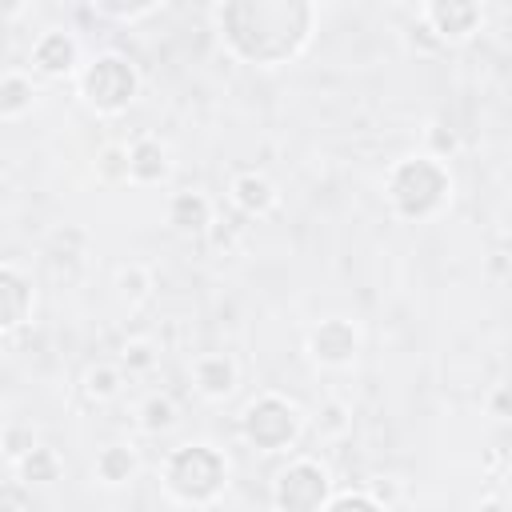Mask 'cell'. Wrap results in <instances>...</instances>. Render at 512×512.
Here are the masks:
<instances>
[{
	"label": "cell",
	"mask_w": 512,
	"mask_h": 512,
	"mask_svg": "<svg viewBox=\"0 0 512 512\" xmlns=\"http://www.w3.org/2000/svg\"><path fill=\"white\" fill-rule=\"evenodd\" d=\"M136 416H140V428L144 432H168L176 420H180V412H176V404H172V396H164V392H148L144 400H140V408H136Z\"/></svg>",
	"instance_id": "obj_19"
},
{
	"label": "cell",
	"mask_w": 512,
	"mask_h": 512,
	"mask_svg": "<svg viewBox=\"0 0 512 512\" xmlns=\"http://www.w3.org/2000/svg\"><path fill=\"white\" fill-rule=\"evenodd\" d=\"M0 356H4V340H0Z\"/></svg>",
	"instance_id": "obj_28"
},
{
	"label": "cell",
	"mask_w": 512,
	"mask_h": 512,
	"mask_svg": "<svg viewBox=\"0 0 512 512\" xmlns=\"http://www.w3.org/2000/svg\"><path fill=\"white\" fill-rule=\"evenodd\" d=\"M156 348L148 344V340H128L124 348H120V372H128V376H144V372H152L156 368Z\"/></svg>",
	"instance_id": "obj_21"
},
{
	"label": "cell",
	"mask_w": 512,
	"mask_h": 512,
	"mask_svg": "<svg viewBox=\"0 0 512 512\" xmlns=\"http://www.w3.org/2000/svg\"><path fill=\"white\" fill-rule=\"evenodd\" d=\"M320 512H388L372 492H336L324 500Z\"/></svg>",
	"instance_id": "obj_26"
},
{
	"label": "cell",
	"mask_w": 512,
	"mask_h": 512,
	"mask_svg": "<svg viewBox=\"0 0 512 512\" xmlns=\"http://www.w3.org/2000/svg\"><path fill=\"white\" fill-rule=\"evenodd\" d=\"M228 200L244 212V216H268L280 200L276 184L264 176V172H236L232 184H228Z\"/></svg>",
	"instance_id": "obj_13"
},
{
	"label": "cell",
	"mask_w": 512,
	"mask_h": 512,
	"mask_svg": "<svg viewBox=\"0 0 512 512\" xmlns=\"http://www.w3.org/2000/svg\"><path fill=\"white\" fill-rule=\"evenodd\" d=\"M92 468H96V480L104 488H124L140 472V452L132 444H108V448L96 452V464Z\"/></svg>",
	"instance_id": "obj_15"
},
{
	"label": "cell",
	"mask_w": 512,
	"mask_h": 512,
	"mask_svg": "<svg viewBox=\"0 0 512 512\" xmlns=\"http://www.w3.org/2000/svg\"><path fill=\"white\" fill-rule=\"evenodd\" d=\"M164 4L160 0H148V4H116V0H100L92 4L96 16H108V20H120V24H132V20H144V16H156Z\"/></svg>",
	"instance_id": "obj_22"
},
{
	"label": "cell",
	"mask_w": 512,
	"mask_h": 512,
	"mask_svg": "<svg viewBox=\"0 0 512 512\" xmlns=\"http://www.w3.org/2000/svg\"><path fill=\"white\" fill-rule=\"evenodd\" d=\"M80 388H84V396L92 404H112L124 392V372H120V364H92L84 372V384Z\"/></svg>",
	"instance_id": "obj_18"
},
{
	"label": "cell",
	"mask_w": 512,
	"mask_h": 512,
	"mask_svg": "<svg viewBox=\"0 0 512 512\" xmlns=\"http://www.w3.org/2000/svg\"><path fill=\"white\" fill-rule=\"evenodd\" d=\"M124 152H128V184H136V188H156V184H164L168 180V172H172V152H168V144L160 140V136H136L132 144H124Z\"/></svg>",
	"instance_id": "obj_11"
},
{
	"label": "cell",
	"mask_w": 512,
	"mask_h": 512,
	"mask_svg": "<svg viewBox=\"0 0 512 512\" xmlns=\"http://www.w3.org/2000/svg\"><path fill=\"white\" fill-rule=\"evenodd\" d=\"M308 356L320 368H348L360 356V328L344 316H328L308 332Z\"/></svg>",
	"instance_id": "obj_9"
},
{
	"label": "cell",
	"mask_w": 512,
	"mask_h": 512,
	"mask_svg": "<svg viewBox=\"0 0 512 512\" xmlns=\"http://www.w3.org/2000/svg\"><path fill=\"white\" fill-rule=\"evenodd\" d=\"M16 476L28 484V488H44V484H56L60 480V472H64V460H60V452L56 448H48L44 440L32 448V452H24L16 464Z\"/></svg>",
	"instance_id": "obj_17"
},
{
	"label": "cell",
	"mask_w": 512,
	"mask_h": 512,
	"mask_svg": "<svg viewBox=\"0 0 512 512\" xmlns=\"http://www.w3.org/2000/svg\"><path fill=\"white\" fill-rule=\"evenodd\" d=\"M304 432V412L280 392H260L240 412V440L256 452H288Z\"/></svg>",
	"instance_id": "obj_5"
},
{
	"label": "cell",
	"mask_w": 512,
	"mask_h": 512,
	"mask_svg": "<svg viewBox=\"0 0 512 512\" xmlns=\"http://www.w3.org/2000/svg\"><path fill=\"white\" fill-rule=\"evenodd\" d=\"M224 52L252 68L292 64L316 32V4L308 0H228L216 8Z\"/></svg>",
	"instance_id": "obj_1"
},
{
	"label": "cell",
	"mask_w": 512,
	"mask_h": 512,
	"mask_svg": "<svg viewBox=\"0 0 512 512\" xmlns=\"http://www.w3.org/2000/svg\"><path fill=\"white\" fill-rule=\"evenodd\" d=\"M40 92L28 72H0V120H24L36 108Z\"/></svg>",
	"instance_id": "obj_16"
},
{
	"label": "cell",
	"mask_w": 512,
	"mask_h": 512,
	"mask_svg": "<svg viewBox=\"0 0 512 512\" xmlns=\"http://www.w3.org/2000/svg\"><path fill=\"white\" fill-rule=\"evenodd\" d=\"M236 380H240V368L228 352H200L192 360V388L204 400H228L236 392Z\"/></svg>",
	"instance_id": "obj_12"
},
{
	"label": "cell",
	"mask_w": 512,
	"mask_h": 512,
	"mask_svg": "<svg viewBox=\"0 0 512 512\" xmlns=\"http://www.w3.org/2000/svg\"><path fill=\"white\" fill-rule=\"evenodd\" d=\"M420 24L440 44H464V40H472L480 32L484 8L472 4V0H432V4L420 8Z\"/></svg>",
	"instance_id": "obj_7"
},
{
	"label": "cell",
	"mask_w": 512,
	"mask_h": 512,
	"mask_svg": "<svg viewBox=\"0 0 512 512\" xmlns=\"http://www.w3.org/2000/svg\"><path fill=\"white\" fill-rule=\"evenodd\" d=\"M476 512H504V504H500V500H484Z\"/></svg>",
	"instance_id": "obj_27"
},
{
	"label": "cell",
	"mask_w": 512,
	"mask_h": 512,
	"mask_svg": "<svg viewBox=\"0 0 512 512\" xmlns=\"http://www.w3.org/2000/svg\"><path fill=\"white\" fill-rule=\"evenodd\" d=\"M28 64L44 80H72L80 72V64H84L80 40L68 28H48V32L36 36V44L28 52Z\"/></svg>",
	"instance_id": "obj_8"
},
{
	"label": "cell",
	"mask_w": 512,
	"mask_h": 512,
	"mask_svg": "<svg viewBox=\"0 0 512 512\" xmlns=\"http://www.w3.org/2000/svg\"><path fill=\"white\" fill-rule=\"evenodd\" d=\"M272 508L276 512H320L324 500L332 496L328 468L312 456H292L276 476H272Z\"/></svg>",
	"instance_id": "obj_6"
},
{
	"label": "cell",
	"mask_w": 512,
	"mask_h": 512,
	"mask_svg": "<svg viewBox=\"0 0 512 512\" xmlns=\"http://www.w3.org/2000/svg\"><path fill=\"white\" fill-rule=\"evenodd\" d=\"M96 176H100L104 184H128V152H124V144H108V148L100 152Z\"/></svg>",
	"instance_id": "obj_24"
},
{
	"label": "cell",
	"mask_w": 512,
	"mask_h": 512,
	"mask_svg": "<svg viewBox=\"0 0 512 512\" xmlns=\"http://www.w3.org/2000/svg\"><path fill=\"white\" fill-rule=\"evenodd\" d=\"M160 484L164 492L184 504V508H208L224 496L228 488V456L216 444H180L164 456L160 464Z\"/></svg>",
	"instance_id": "obj_3"
},
{
	"label": "cell",
	"mask_w": 512,
	"mask_h": 512,
	"mask_svg": "<svg viewBox=\"0 0 512 512\" xmlns=\"http://www.w3.org/2000/svg\"><path fill=\"white\" fill-rule=\"evenodd\" d=\"M72 84H76L80 104L96 116H120L140 96V72L120 52H100V56L84 60L80 72L72 76Z\"/></svg>",
	"instance_id": "obj_4"
},
{
	"label": "cell",
	"mask_w": 512,
	"mask_h": 512,
	"mask_svg": "<svg viewBox=\"0 0 512 512\" xmlns=\"http://www.w3.org/2000/svg\"><path fill=\"white\" fill-rule=\"evenodd\" d=\"M148 288H152L148 268H140V264H124V268L116 272V292H120V300L136 304V300H144V296H148Z\"/></svg>",
	"instance_id": "obj_23"
},
{
	"label": "cell",
	"mask_w": 512,
	"mask_h": 512,
	"mask_svg": "<svg viewBox=\"0 0 512 512\" xmlns=\"http://www.w3.org/2000/svg\"><path fill=\"white\" fill-rule=\"evenodd\" d=\"M384 204L404 224H428L452 204V172L448 164L416 152L396 160L384 172Z\"/></svg>",
	"instance_id": "obj_2"
},
{
	"label": "cell",
	"mask_w": 512,
	"mask_h": 512,
	"mask_svg": "<svg viewBox=\"0 0 512 512\" xmlns=\"http://www.w3.org/2000/svg\"><path fill=\"white\" fill-rule=\"evenodd\" d=\"M40 444V432L32 428V420H12V424H4L0 428V452L16 464L24 452H32Z\"/></svg>",
	"instance_id": "obj_20"
},
{
	"label": "cell",
	"mask_w": 512,
	"mask_h": 512,
	"mask_svg": "<svg viewBox=\"0 0 512 512\" xmlns=\"http://www.w3.org/2000/svg\"><path fill=\"white\" fill-rule=\"evenodd\" d=\"M32 308H36L32 280L16 264H0V340L20 332L32 320Z\"/></svg>",
	"instance_id": "obj_10"
},
{
	"label": "cell",
	"mask_w": 512,
	"mask_h": 512,
	"mask_svg": "<svg viewBox=\"0 0 512 512\" xmlns=\"http://www.w3.org/2000/svg\"><path fill=\"white\" fill-rule=\"evenodd\" d=\"M456 132L452 128H444V124H428L424 128V156H432V160H440V164H448L452 156H456Z\"/></svg>",
	"instance_id": "obj_25"
},
{
	"label": "cell",
	"mask_w": 512,
	"mask_h": 512,
	"mask_svg": "<svg viewBox=\"0 0 512 512\" xmlns=\"http://www.w3.org/2000/svg\"><path fill=\"white\" fill-rule=\"evenodd\" d=\"M168 224L184 236H196L212 224V200L196 188H184V192H172L168 196Z\"/></svg>",
	"instance_id": "obj_14"
}]
</instances>
